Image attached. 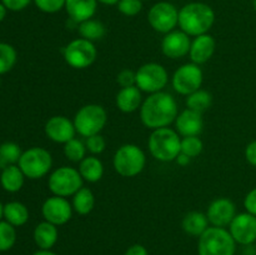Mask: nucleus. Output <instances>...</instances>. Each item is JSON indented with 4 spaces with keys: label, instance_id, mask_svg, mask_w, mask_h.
<instances>
[{
    "label": "nucleus",
    "instance_id": "obj_23",
    "mask_svg": "<svg viewBox=\"0 0 256 255\" xmlns=\"http://www.w3.org/2000/svg\"><path fill=\"white\" fill-rule=\"evenodd\" d=\"M78 170H79L82 180L89 182H99L104 175V165H102V160L95 155L85 156L79 162V169Z\"/></svg>",
    "mask_w": 256,
    "mask_h": 255
},
{
    "label": "nucleus",
    "instance_id": "obj_20",
    "mask_svg": "<svg viewBox=\"0 0 256 255\" xmlns=\"http://www.w3.org/2000/svg\"><path fill=\"white\" fill-rule=\"evenodd\" d=\"M98 0H66L65 10L70 19L76 24L92 19L96 12Z\"/></svg>",
    "mask_w": 256,
    "mask_h": 255
},
{
    "label": "nucleus",
    "instance_id": "obj_21",
    "mask_svg": "<svg viewBox=\"0 0 256 255\" xmlns=\"http://www.w3.org/2000/svg\"><path fill=\"white\" fill-rule=\"evenodd\" d=\"M115 102L120 112H126V114L136 112L142 104V90L138 86L122 88L116 94Z\"/></svg>",
    "mask_w": 256,
    "mask_h": 255
},
{
    "label": "nucleus",
    "instance_id": "obj_22",
    "mask_svg": "<svg viewBox=\"0 0 256 255\" xmlns=\"http://www.w3.org/2000/svg\"><path fill=\"white\" fill-rule=\"evenodd\" d=\"M59 232L56 225L49 222L38 224L34 229V242L42 250H50L58 242Z\"/></svg>",
    "mask_w": 256,
    "mask_h": 255
},
{
    "label": "nucleus",
    "instance_id": "obj_48",
    "mask_svg": "<svg viewBox=\"0 0 256 255\" xmlns=\"http://www.w3.org/2000/svg\"><path fill=\"white\" fill-rule=\"evenodd\" d=\"M252 6H254V10L256 12V0H254V2H252Z\"/></svg>",
    "mask_w": 256,
    "mask_h": 255
},
{
    "label": "nucleus",
    "instance_id": "obj_11",
    "mask_svg": "<svg viewBox=\"0 0 256 255\" xmlns=\"http://www.w3.org/2000/svg\"><path fill=\"white\" fill-rule=\"evenodd\" d=\"M148 22L155 32L168 34L179 25V10L172 2H156L148 12Z\"/></svg>",
    "mask_w": 256,
    "mask_h": 255
},
{
    "label": "nucleus",
    "instance_id": "obj_26",
    "mask_svg": "<svg viewBox=\"0 0 256 255\" xmlns=\"http://www.w3.org/2000/svg\"><path fill=\"white\" fill-rule=\"evenodd\" d=\"M5 222L12 226H22L29 220V210L22 202H12L4 205Z\"/></svg>",
    "mask_w": 256,
    "mask_h": 255
},
{
    "label": "nucleus",
    "instance_id": "obj_14",
    "mask_svg": "<svg viewBox=\"0 0 256 255\" xmlns=\"http://www.w3.org/2000/svg\"><path fill=\"white\" fill-rule=\"evenodd\" d=\"M42 214L45 222L60 226V225L66 224L72 219V205L68 202L66 198L52 195L48 198L42 204Z\"/></svg>",
    "mask_w": 256,
    "mask_h": 255
},
{
    "label": "nucleus",
    "instance_id": "obj_16",
    "mask_svg": "<svg viewBox=\"0 0 256 255\" xmlns=\"http://www.w3.org/2000/svg\"><path fill=\"white\" fill-rule=\"evenodd\" d=\"M45 134L48 139L52 142H58V144H65L74 139L76 130H75L74 122L68 119L62 115H55L52 116L45 124Z\"/></svg>",
    "mask_w": 256,
    "mask_h": 255
},
{
    "label": "nucleus",
    "instance_id": "obj_4",
    "mask_svg": "<svg viewBox=\"0 0 256 255\" xmlns=\"http://www.w3.org/2000/svg\"><path fill=\"white\" fill-rule=\"evenodd\" d=\"M236 242L225 228L209 226L199 236V255H234Z\"/></svg>",
    "mask_w": 256,
    "mask_h": 255
},
{
    "label": "nucleus",
    "instance_id": "obj_2",
    "mask_svg": "<svg viewBox=\"0 0 256 255\" xmlns=\"http://www.w3.org/2000/svg\"><path fill=\"white\" fill-rule=\"evenodd\" d=\"M214 22V10L205 2H189L179 10L180 30L189 36L208 34Z\"/></svg>",
    "mask_w": 256,
    "mask_h": 255
},
{
    "label": "nucleus",
    "instance_id": "obj_45",
    "mask_svg": "<svg viewBox=\"0 0 256 255\" xmlns=\"http://www.w3.org/2000/svg\"><path fill=\"white\" fill-rule=\"evenodd\" d=\"M32 255H56L55 252H52V250H42L39 249L36 252H34Z\"/></svg>",
    "mask_w": 256,
    "mask_h": 255
},
{
    "label": "nucleus",
    "instance_id": "obj_41",
    "mask_svg": "<svg viewBox=\"0 0 256 255\" xmlns=\"http://www.w3.org/2000/svg\"><path fill=\"white\" fill-rule=\"evenodd\" d=\"M245 158L250 165L256 168V140L248 144L246 149H245Z\"/></svg>",
    "mask_w": 256,
    "mask_h": 255
},
{
    "label": "nucleus",
    "instance_id": "obj_31",
    "mask_svg": "<svg viewBox=\"0 0 256 255\" xmlns=\"http://www.w3.org/2000/svg\"><path fill=\"white\" fill-rule=\"evenodd\" d=\"M86 145L79 139H72L64 144V155L70 162H80L86 156Z\"/></svg>",
    "mask_w": 256,
    "mask_h": 255
},
{
    "label": "nucleus",
    "instance_id": "obj_42",
    "mask_svg": "<svg viewBox=\"0 0 256 255\" xmlns=\"http://www.w3.org/2000/svg\"><path fill=\"white\" fill-rule=\"evenodd\" d=\"M124 255H149L146 248L142 244H134L125 252Z\"/></svg>",
    "mask_w": 256,
    "mask_h": 255
},
{
    "label": "nucleus",
    "instance_id": "obj_9",
    "mask_svg": "<svg viewBox=\"0 0 256 255\" xmlns=\"http://www.w3.org/2000/svg\"><path fill=\"white\" fill-rule=\"evenodd\" d=\"M96 56L98 50L94 42L82 38L70 42L64 49L65 62L74 69H86L94 64Z\"/></svg>",
    "mask_w": 256,
    "mask_h": 255
},
{
    "label": "nucleus",
    "instance_id": "obj_6",
    "mask_svg": "<svg viewBox=\"0 0 256 255\" xmlns=\"http://www.w3.org/2000/svg\"><path fill=\"white\" fill-rule=\"evenodd\" d=\"M108 122L106 110L98 104H88L75 114L74 125L78 134L84 138L100 134Z\"/></svg>",
    "mask_w": 256,
    "mask_h": 255
},
{
    "label": "nucleus",
    "instance_id": "obj_12",
    "mask_svg": "<svg viewBox=\"0 0 256 255\" xmlns=\"http://www.w3.org/2000/svg\"><path fill=\"white\" fill-rule=\"evenodd\" d=\"M202 79H204V75L199 65L194 62H188V64L182 65L174 72L172 84L175 92L188 96L202 88Z\"/></svg>",
    "mask_w": 256,
    "mask_h": 255
},
{
    "label": "nucleus",
    "instance_id": "obj_39",
    "mask_svg": "<svg viewBox=\"0 0 256 255\" xmlns=\"http://www.w3.org/2000/svg\"><path fill=\"white\" fill-rule=\"evenodd\" d=\"M244 206L248 212H250V214L255 215L256 216V188L250 190L246 194L244 200Z\"/></svg>",
    "mask_w": 256,
    "mask_h": 255
},
{
    "label": "nucleus",
    "instance_id": "obj_1",
    "mask_svg": "<svg viewBox=\"0 0 256 255\" xmlns=\"http://www.w3.org/2000/svg\"><path fill=\"white\" fill-rule=\"evenodd\" d=\"M179 115L178 104L172 94L165 92L150 94L140 106V119L149 129L168 128Z\"/></svg>",
    "mask_w": 256,
    "mask_h": 255
},
{
    "label": "nucleus",
    "instance_id": "obj_33",
    "mask_svg": "<svg viewBox=\"0 0 256 255\" xmlns=\"http://www.w3.org/2000/svg\"><path fill=\"white\" fill-rule=\"evenodd\" d=\"M16 242L15 226L8 222H0V252H8Z\"/></svg>",
    "mask_w": 256,
    "mask_h": 255
},
{
    "label": "nucleus",
    "instance_id": "obj_5",
    "mask_svg": "<svg viewBox=\"0 0 256 255\" xmlns=\"http://www.w3.org/2000/svg\"><path fill=\"white\" fill-rule=\"evenodd\" d=\"M146 156L140 146L135 144H124L116 150L112 159L115 172L124 178H134L144 170Z\"/></svg>",
    "mask_w": 256,
    "mask_h": 255
},
{
    "label": "nucleus",
    "instance_id": "obj_7",
    "mask_svg": "<svg viewBox=\"0 0 256 255\" xmlns=\"http://www.w3.org/2000/svg\"><path fill=\"white\" fill-rule=\"evenodd\" d=\"M52 165V154L44 148L34 146L25 150L18 162V166L24 172L25 178L40 179L50 172Z\"/></svg>",
    "mask_w": 256,
    "mask_h": 255
},
{
    "label": "nucleus",
    "instance_id": "obj_24",
    "mask_svg": "<svg viewBox=\"0 0 256 255\" xmlns=\"http://www.w3.org/2000/svg\"><path fill=\"white\" fill-rule=\"evenodd\" d=\"M209 220H208L206 214L200 212H190L184 216L182 222V230L188 235L199 238L205 230L209 228Z\"/></svg>",
    "mask_w": 256,
    "mask_h": 255
},
{
    "label": "nucleus",
    "instance_id": "obj_15",
    "mask_svg": "<svg viewBox=\"0 0 256 255\" xmlns=\"http://www.w3.org/2000/svg\"><path fill=\"white\" fill-rule=\"evenodd\" d=\"M206 216L212 226L226 228L236 216V206L228 198H218L208 208Z\"/></svg>",
    "mask_w": 256,
    "mask_h": 255
},
{
    "label": "nucleus",
    "instance_id": "obj_47",
    "mask_svg": "<svg viewBox=\"0 0 256 255\" xmlns=\"http://www.w3.org/2000/svg\"><path fill=\"white\" fill-rule=\"evenodd\" d=\"M2 216H4V206H2V204L0 202V219H2Z\"/></svg>",
    "mask_w": 256,
    "mask_h": 255
},
{
    "label": "nucleus",
    "instance_id": "obj_35",
    "mask_svg": "<svg viewBox=\"0 0 256 255\" xmlns=\"http://www.w3.org/2000/svg\"><path fill=\"white\" fill-rule=\"evenodd\" d=\"M118 9L125 16H135L142 9V0H120L118 2Z\"/></svg>",
    "mask_w": 256,
    "mask_h": 255
},
{
    "label": "nucleus",
    "instance_id": "obj_44",
    "mask_svg": "<svg viewBox=\"0 0 256 255\" xmlns=\"http://www.w3.org/2000/svg\"><path fill=\"white\" fill-rule=\"evenodd\" d=\"M5 15H6V8H5V5L2 2H0V22L4 20Z\"/></svg>",
    "mask_w": 256,
    "mask_h": 255
},
{
    "label": "nucleus",
    "instance_id": "obj_13",
    "mask_svg": "<svg viewBox=\"0 0 256 255\" xmlns=\"http://www.w3.org/2000/svg\"><path fill=\"white\" fill-rule=\"evenodd\" d=\"M229 232L236 244L245 246L254 244L256 242V216L248 212L236 214L229 225Z\"/></svg>",
    "mask_w": 256,
    "mask_h": 255
},
{
    "label": "nucleus",
    "instance_id": "obj_34",
    "mask_svg": "<svg viewBox=\"0 0 256 255\" xmlns=\"http://www.w3.org/2000/svg\"><path fill=\"white\" fill-rule=\"evenodd\" d=\"M202 149L204 144L199 136H185L182 139V154L186 155L190 159L202 154Z\"/></svg>",
    "mask_w": 256,
    "mask_h": 255
},
{
    "label": "nucleus",
    "instance_id": "obj_29",
    "mask_svg": "<svg viewBox=\"0 0 256 255\" xmlns=\"http://www.w3.org/2000/svg\"><path fill=\"white\" fill-rule=\"evenodd\" d=\"M212 94L206 90L199 89L196 92H192L190 95H188L186 98V106L188 109L194 110L196 112H204L205 110H208L212 105Z\"/></svg>",
    "mask_w": 256,
    "mask_h": 255
},
{
    "label": "nucleus",
    "instance_id": "obj_10",
    "mask_svg": "<svg viewBox=\"0 0 256 255\" xmlns=\"http://www.w3.org/2000/svg\"><path fill=\"white\" fill-rule=\"evenodd\" d=\"M168 82L169 75L166 69L158 62H146L136 72V86L149 94L162 92Z\"/></svg>",
    "mask_w": 256,
    "mask_h": 255
},
{
    "label": "nucleus",
    "instance_id": "obj_46",
    "mask_svg": "<svg viewBox=\"0 0 256 255\" xmlns=\"http://www.w3.org/2000/svg\"><path fill=\"white\" fill-rule=\"evenodd\" d=\"M120 0H98V2H102V4L104 5H118V2H119Z\"/></svg>",
    "mask_w": 256,
    "mask_h": 255
},
{
    "label": "nucleus",
    "instance_id": "obj_19",
    "mask_svg": "<svg viewBox=\"0 0 256 255\" xmlns=\"http://www.w3.org/2000/svg\"><path fill=\"white\" fill-rule=\"evenodd\" d=\"M215 48H216V42L210 34L195 36V39L192 42V46H190V59L194 64H205L214 55Z\"/></svg>",
    "mask_w": 256,
    "mask_h": 255
},
{
    "label": "nucleus",
    "instance_id": "obj_25",
    "mask_svg": "<svg viewBox=\"0 0 256 255\" xmlns=\"http://www.w3.org/2000/svg\"><path fill=\"white\" fill-rule=\"evenodd\" d=\"M24 172H22L19 166L15 164L8 165L4 168L0 175V184L4 188V190L9 192H16L24 185Z\"/></svg>",
    "mask_w": 256,
    "mask_h": 255
},
{
    "label": "nucleus",
    "instance_id": "obj_43",
    "mask_svg": "<svg viewBox=\"0 0 256 255\" xmlns=\"http://www.w3.org/2000/svg\"><path fill=\"white\" fill-rule=\"evenodd\" d=\"M175 162H176L179 165H182V166H185V165H188L190 162V158L180 152L179 156L176 158V160H175Z\"/></svg>",
    "mask_w": 256,
    "mask_h": 255
},
{
    "label": "nucleus",
    "instance_id": "obj_36",
    "mask_svg": "<svg viewBox=\"0 0 256 255\" xmlns=\"http://www.w3.org/2000/svg\"><path fill=\"white\" fill-rule=\"evenodd\" d=\"M65 2L66 0H34L35 5L39 8V10L48 12V14L60 12L62 8H65Z\"/></svg>",
    "mask_w": 256,
    "mask_h": 255
},
{
    "label": "nucleus",
    "instance_id": "obj_27",
    "mask_svg": "<svg viewBox=\"0 0 256 255\" xmlns=\"http://www.w3.org/2000/svg\"><path fill=\"white\" fill-rule=\"evenodd\" d=\"M72 210L80 215H88L95 206V196L89 188L82 186L72 195Z\"/></svg>",
    "mask_w": 256,
    "mask_h": 255
},
{
    "label": "nucleus",
    "instance_id": "obj_28",
    "mask_svg": "<svg viewBox=\"0 0 256 255\" xmlns=\"http://www.w3.org/2000/svg\"><path fill=\"white\" fill-rule=\"evenodd\" d=\"M106 29L102 22L95 19L85 20L79 24V34L82 39H86L89 42H96L104 38Z\"/></svg>",
    "mask_w": 256,
    "mask_h": 255
},
{
    "label": "nucleus",
    "instance_id": "obj_18",
    "mask_svg": "<svg viewBox=\"0 0 256 255\" xmlns=\"http://www.w3.org/2000/svg\"><path fill=\"white\" fill-rule=\"evenodd\" d=\"M204 122L200 112L185 109L175 119V128L178 134L185 136H198L202 132Z\"/></svg>",
    "mask_w": 256,
    "mask_h": 255
},
{
    "label": "nucleus",
    "instance_id": "obj_8",
    "mask_svg": "<svg viewBox=\"0 0 256 255\" xmlns=\"http://www.w3.org/2000/svg\"><path fill=\"white\" fill-rule=\"evenodd\" d=\"M82 178L79 170L72 166H62L50 174L48 180L49 190L56 196H72L82 188Z\"/></svg>",
    "mask_w": 256,
    "mask_h": 255
},
{
    "label": "nucleus",
    "instance_id": "obj_30",
    "mask_svg": "<svg viewBox=\"0 0 256 255\" xmlns=\"http://www.w3.org/2000/svg\"><path fill=\"white\" fill-rule=\"evenodd\" d=\"M22 154V152L20 150V146L15 142H8L2 144L0 145V168L4 169L8 165L18 162Z\"/></svg>",
    "mask_w": 256,
    "mask_h": 255
},
{
    "label": "nucleus",
    "instance_id": "obj_49",
    "mask_svg": "<svg viewBox=\"0 0 256 255\" xmlns=\"http://www.w3.org/2000/svg\"><path fill=\"white\" fill-rule=\"evenodd\" d=\"M142 2H148V0H142Z\"/></svg>",
    "mask_w": 256,
    "mask_h": 255
},
{
    "label": "nucleus",
    "instance_id": "obj_37",
    "mask_svg": "<svg viewBox=\"0 0 256 255\" xmlns=\"http://www.w3.org/2000/svg\"><path fill=\"white\" fill-rule=\"evenodd\" d=\"M86 149L92 152V155H98V154H102V152L105 150L106 148V142H105L104 136L100 134L96 135H92V136L86 138Z\"/></svg>",
    "mask_w": 256,
    "mask_h": 255
},
{
    "label": "nucleus",
    "instance_id": "obj_17",
    "mask_svg": "<svg viewBox=\"0 0 256 255\" xmlns=\"http://www.w3.org/2000/svg\"><path fill=\"white\" fill-rule=\"evenodd\" d=\"M192 40L182 30H172L165 34L162 42V50L165 56L170 59H180L189 54Z\"/></svg>",
    "mask_w": 256,
    "mask_h": 255
},
{
    "label": "nucleus",
    "instance_id": "obj_32",
    "mask_svg": "<svg viewBox=\"0 0 256 255\" xmlns=\"http://www.w3.org/2000/svg\"><path fill=\"white\" fill-rule=\"evenodd\" d=\"M16 62V52L6 42H0V75L10 72Z\"/></svg>",
    "mask_w": 256,
    "mask_h": 255
},
{
    "label": "nucleus",
    "instance_id": "obj_38",
    "mask_svg": "<svg viewBox=\"0 0 256 255\" xmlns=\"http://www.w3.org/2000/svg\"><path fill=\"white\" fill-rule=\"evenodd\" d=\"M118 84L122 88L136 86V72L130 69H124L118 74Z\"/></svg>",
    "mask_w": 256,
    "mask_h": 255
},
{
    "label": "nucleus",
    "instance_id": "obj_40",
    "mask_svg": "<svg viewBox=\"0 0 256 255\" xmlns=\"http://www.w3.org/2000/svg\"><path fill=\"white\" fill-rule=\"evenodd\" d=\"M5 8L12 12H20V10L25 9L28 5L32 2V0H2Z\"/></svg>",
    "mask_w": 256,
    "mask_h": 255
},
{
    "label": "nucleus",
    "instance_id": "obj_3",
    "mask_svg": "<svg viewBox=\"0 0 256 255\" xmlns=\"http://www.w3.org/2000/svg\"><path fill=\"white\" fill-rule=\"evenodd\" d=\"M150 154L159 162H169L176 160L182 152V139L176 130L160 128L152 130L148 142Z\"/></svg>",
    "mask_w": 256,
    "mask_h": 255
}]
</instances>
